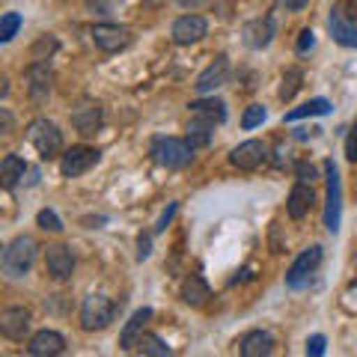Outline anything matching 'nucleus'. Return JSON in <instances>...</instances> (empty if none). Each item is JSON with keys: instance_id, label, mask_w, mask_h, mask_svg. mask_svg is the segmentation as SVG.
<instances>
[{"instance_id": "obj_1", "label": "nucleus", "mask_w": 357, "mask_h": 357, "mask_svg": "<svg viewBox=\"0 0 357 357\" xmlns=\"http://www.w3.org/2000/svg\"><path fill=\"white\" fill-rule=\"evenodd\" d=\"M36 241L30 236H15L13 241L3 248V256H0V268H3V277L6 280H18L24 277L30 268H33V259H36Z\"/></svg>"}, {"instance_id": "obj_2", "label": "nucleus", "mask_w": 357, "mask_h": 357, "mask_svg": "<svg viewBox=\"0 0 357 357\" xmlns=\"http://www.w3.org/2000/svg\"><path fill=\"white\" fill-rule=\"evenodd\" d=\"M194 146L188 140H178V137H155L152 140V161L164 167V170H182V167H188L194 161Z\"/></svg>"}, {"instance_id": "obj_3", "label": "nucleus", "mask_w": 357, "mask_h": 357, "mask_svg": "<svg viewBox=\"0 0 357 357\" xmlns=\"http://www.w3.org/2000/svg\"><path fill=\"white\" fill-rule=\"evenodd\" d=\"M24 137L42 158H57L63 152V131L51 119H33L24 128Z\"/></svg>"}, {"instance_id": "obj_4", "label": "nucleus", "mask_w": 357, "mask_h": 357, "mask_svg": "<svg viewBox=\"0 0 357 357\" xmlns=\"http://www.w3.org/2000/svg\"><path fill=\"white\" fill-rule=\"evenodd\" d=\"M114 316H116V307H114V301L110 298H105V295L84 298V304H81V328L86 333L105 331L110 321H114Z\"/></svg>"}, {"instance_id": "obj_5", "label": "nucleus", "mask_w": 357, "mask_h": 357, "mask_svg": "<svg viewBox=\"0 0 357 357\" xmlns=\"http://www.w3.org/2000/svg\"><path fill=\"white\" fill-rule=\"evenodd\" d=\"M325 170V182H328V203H325V229L337 236L340 232V218H342V182H340V170L333 161L321 164Z\"/></svg>"}, {"instance_id": "obj_6", "label": "nucleus", "mask_w": 357, "mask_h": 357, "mask_svg": "<svg viewBox=\"0 0 357 357\" xmlns=\"http://www.w3.org/2000/svg\"><path fill=\"white\" fill-rule=\"evenodd\" d=\"M24 84H27L30 102L36 105V107H42L51 98V89H54V72H51V66L45 63V60H33L27 66V72H24Z\"/></svg>"}, {"instance_id": "obj_7", "label": "nucleus", "mask_w": 357, "mask_h": 357, "mask_svg": "<svg viewBox=\"0 0 357 357\" xmlns=\"http://www.w3.org/2000/svg\"><path fill=\"white\" fill-rule=\"evenodd\" d=\"M321 259H325V253H321L319 244H312V248L301 250V256L292 262V268L286 271V286H289V289H304V286L310 283V277L319 271Z\"/></svg>"}, {"instance_id": "obj_8", "label": "nucleus", "mask_w": 357, "mask_h": 357, "mask_svg": "<svg viewBox=\"0 0 357 357\" xmlns=\"http://www.w3.org/2000/svg\"><path fill=\"white\" fill-rule=\"evenodd\" d=\"M328 27H331V36L337 45H342V48H357V15H351L349 9H345L342 0L331 9Z\"/></svg>"}, {"instance_id": "obj_9", "label": "nucleus", "mask_w": 357, "mask_h": 357, "mask_svg": "<svg viewBox=\"0 0 357 357\" xmlns=\"http://www.w3.org/2000/svg\"><path fill=\"white\" fill-rule=\"evenodd\" d=\"M98 158H102V152H98V149L72 146V149H66L60 155V173L66 178H77V176H84V173L93 170V167L98 164Z\"/></svg>"}, {"instance_id": "obj_10", "label": "nucleus", "mask_w": 357, "mask_h": 357, "mask_svg": "<svg viewBox=\"0 0 357 357\" xmlns=\"http://www.w3.org/2000/svg\"><path fill=\"white\" fill-rule=\"evenodd\" d=\"M102 122H105V110L98 102H93V98H84V102H77L72 107V128L81 134V137H93V134H98Z\"/></svg>"}, {"instance_id": "obj_11", "label": "nucleus", "mask_w": 357, "mask_h": 357, "mask_svg": "<svg viewBox=\"0 0 357 357\" xmlns=\"http://www.w3.org/2000/svg\"><path fill=\"white\" fill-rule=\"evenodd\" d=\"M229 69H232V66H229V57H227V54H218V57L211 60V63L206 66L203 72H199V77H197L194 89H197L199 96H208V93H215L218 86H223V84H227Z\"/></svg>"}, {"instance_id": "obj_12", "label": "nucleus", "mask_w": 357, "mask_h": 357, "mask_svg": "<svg viewBox=\"0 0 357 357\" xmlns=\"http://www.w3.org/2000/svg\"><path fill=\"white\" fill-rule=\"evenodd\" d=\"M89 33H93V42L105 54H116L122 48H128V42H131L128 27H122V24H93Z\"/></svg>"}, {"instance_id": "obj_13", "label": "nucleus", "mask_w": 357, "mask_h": 357, "mask_svg": "<svg viewBox=\"0 0 357 357\" xmlns=\"http://www.w3.org/2000/svg\"><path fill=\"white\" fill-rule=\"evenodd\" d=\"M265 158H268V146L262 140H244L229 152V164L238 167V170H256V167L265 164Z\"/></svg>"}, {"instance_id": "obj_14", "label": "nucleus", "mask_w": 357, "mask_h": 357, "mask_svg": "<svg viewBox=\"0 0 357 357\" xmlns=\"http://www.w3.org/2000/svg\"><path fill=\"white\" fill-rule=\"evenodd\" d=\"M206 33H208V21L203 15H182V18H176L170 27V36L176 45H194L203 39Z\"/></svg>"}, {"instance_id": "obj_15", "label": "nucleus", "mask_w": 357, "mask_h": 357, "mask_svg": "<svg viewBox=\"0 0 357 357\" xmlns=\"http://www.w3.org/2000/svg\"><path fill=\"white\" fill-rule=\"evenodd\" d=\"M45 271H48L54 280H69L75 274V256L66 244H51L45 250Z\"/></svg>"}, {"instance_id": "obj_16", "label": "nucleus", "mask_w": 357, "mask_h": 357, "mask_svg": "<svg viewBox=\"0 0 357 357\" xmlns=\"http://www.w3.org/2000/svg\"><path fill=\"white\" fill-rule=\"evenodd\" d=\"M0 333L6 340H24L30 333V312L24 307H6L0 312Z\"/></svg>"}, {"instance_id": "obj_17", "label": "nucleus", "mask_w": 357, "mask_h": 357, "mask_svg": "<svg viewBox=\"0 0 357 357\" xmlns=\"http://www.w3.org/2000/svg\"><path fill=\"white\" fill-rule=\"evenodd\" d=\"M27 351L33 357H54V354H63L66 351V337L60 331H39L33 333L30 342H27Z\"/></svg>"}, {"instance_id": "obj_18", "label": "nucleus", "mask_w": 357, "mask_h": 357, "mask_svg": "<svg viewBox=\"0 0 357 357\" xmlns=\"http://www.w3.org/2000/svg\"><path fill=\"white\" fill-rule=\"evenodd\" d=\"M241 36H244V45H248V48L262 51V48H268V45H271V39H274V21H271V18H253V21H248V24H244Z\"/></svg>"}, {"instance_id": "obj_19", "label": "nucleus", "mask_w": 357, "mask_h": 357, "mask_svg": "<svg viewBox=\"0 0 357 357\" xmlns=\"http://www.w3.org/2000/svg\"><path fill=\"white\" fill-rule=\"evenodd\" d=\"M312 203H316V194H312L310 182H301V178H298V185L292 188V194H289V203H286L289 218H292V220H304L310 215Z\"/></svg>"}, {"instance_id": "obj_20", "label": "nucleus", "mask_w": 357, "mask_h": 357, "mask_svg": "<svg viewBox=\"0 0 357 357\" xmlns=\"http://www.w3.org/2000/svg\"><path fill=\"white\" fill-rule=\"evenodd\" d=\"M149 319H152V310H149V307H140L137 312H134V316L126 321L122 333H119V349H126V351L137 349V340L143 337V328H146Z\"/></svg>"}, {"instance_id": "obj_21", "label": "nucleus", "mask_w": 357, "mask_h": 357, "mask_svg": "<svg viewBox=\"0 0 357 357\" xmlns=\"http://www.w3.org/2000/svg\"><path fill=\"white\" fill-rule=\"evenodd\" d=\"M238 351L244 357H265L274 351V337L268 331H248L238 342Z\"/></svg>"}, {"instance_id": "obj_22", "label": "nucleus", "mask_w": 357, "mask_h": 357, "mask_svg": "<svg viewBox=\"0 0 357 357\" xmlns=\"http://www.w3.org/2000/svg\"><path fill=\"white\" fill-rule=\"evenodd\" d=\"M208 298H211V289L203 274H188L182 280V301L188 307H203Z\"/></svg>"}, {"instance_id": "obj_23", "label": "nucleus", "mask_w": 357, "mask_h": 357, "mask_svg": "<svg viewBox=\"0 0 357 357\" xmlns=\"http://www.w3.org/2000/svg\"><path fill=\"white\" fill-rule=\"evenodd\" d=\"M188 110H191V116H203V119H211V122H227V102L223 98H199V102H191L188 105Z\"/></svg>"}, {"instance_id": "obj_24", "label": "nucleus", "mask_w": 357, "mask_h": 357, "mask_svg": "<svg viewBox=\"0 0 357 357\" xmlns=\"http://www.w3.org/2000/svg\"><path fill=\"white\" fill-rule=\"evenodd\" d=\"M215 126L218 122L211 119H203V116H191V122H188V143H191L194 149H206L211 137H215Z\"/></svg>"}, {"instance_id": "obj_25", "label": "nucleus", "mask_w": 357, "mask_h": 357, "mask_svg": "<svg viewBox=\"0 0 357 357\" xmlns=\"http://www.w3.org/2000/svg\"><path fill=\"white\" fill-rule=\"evenodd\" d=\"M24 173H27V164L18 155H6L0 161V185H3V191H13L18 182H24Z\"/></svg>"}, {"instance_id": "obj_26", "label": "nucleus", "mask_w": 357, "mask_h": 357, "mask_svg": "<svg viewBox=\"0 0 357 357\" xmlns=\"http://www.w3.org/2000/svg\"><path fill=\"white\" fill-rule=\"evenodd\" d=\"M325 114H331V102H328V98H312V102L289 110L286 122H298V119H307V116H325Z\"/></svg>"}, {"instance_id": "obj_27", "label": "nucleus", "mask_w": 357, "mask_h": 357, "mask_svg": "<svg viewBox=\"0 0 357 357\" xmlns=\"http://www.w3.org/2000/svg\"><path fill=\"white\" fill-rule=\"evenodd\" d=\"M137 351L146 354V357H167V354H173V349L158 337V333H146V331H143V337L137 340Z\"/></svg>"}, {"instance_id": "obj_28", "label": "nucleus", "mask_w": 357, "mask_h": 357, "mask_svg": "<svg viewBox=\"0 0 357 357\" xmlns=\"http://www.w3.org/2000/svg\"><path fill=\"white\" fill-rule=\"evenodd\" d=\"M301 81H304L301 69H289V72L283 75V81H280V98H283V102H292L295 93L301 89Z\"/></svg>"}, {"instance_id": "obj_29", "label": "nucleus", "mask_w": 357, "mask_h": 357, "mask_svg": "<svg viewBox=\"0 0 357 357\" xmlns=\"http://www.w3.org/2000/svg\"><path fill=\"white\" fill-rule=\"evenodd\" d=\"M60 45H57V39L51 36V33H45V36H39L36 42H33V48H30V57L33 60H48L54 51H57Z\"/></svg>"}, {"instance_id": "obj_30", "label": "nucleus", "mask_w": 357, "mask_h": 357, "mask_svg": "<svg viewBox=\"0 0 357 357\" xmlns=\"http://www.w3.org/2000/svg\"><path fill=\"white\" fill-rule=\"evenodd\" d=\"M21 27V15L18 13H6L3 18H0V42H13L15 39V33Z\"/></svg>"}, {"instance_id": "obj_31", "label": "nucleus", "mask_w": 357, "mask_h": 357, "mask_svg": "<svg viewBox=\"0 0 357 357\" xmlns=\"http://www.w3.org/2000/svg\"><path fill=\"white\" fill-rule=\"evenodd\" d=\"M265 116H268V110H265L262 105H250L248 110H244V116H241V128L250 131V128H256V126H262Z\"/></svg>"}, {"instance_id": "obj_32", "label": "nucleus", "mask_w": 357, "mask_h": 357, "mask_svg": "<svg viewBox=\"0 0 357 357\" xmlns=\"http://www.w3.org/2000/svg\"><path fill=\"white\" fill-rule=\"evenodd\" d=\"M36 223H39V229H45V232H63V220L57 218V211L54 208H42L36 215Z\"/></svg>"}, {"instance_id": "obj_33", "label": "nucleus", "mask_w": 357, "mask_h": 357, "mask_svg": "<svg viewBox=\"0 0 357 357\" xmlns=\"http://www.w3.org/2000/svg\"><path fill=\"white\" fill-rule=\"evenodd\" d=\"M116 3L119 0H86V9L96 15H110L116 9Z\"/></svg>"}, {"instance_id": "obj_34", "label": "nucleus", "mask_w": 357, "mask_h": 357, "mask_svg": "<svg viewBox=\"0 0 357 357\" xmlns=\"http://www.w3.org/2000/svg\"><path fill=\"white\" fill-rule=\"evenodd\" d=\"M176 211H178V203H170V206H167L164 211H161V218H158V223H155V236H158V232H164L167 227H170V220L176 218Z\"/></svg>"}, {"instance_id": "obj_35", "label": "nucleus", "mask_w": 357, "mask_h": 357, "mask_svg": "<svg viewBox=\"0 0 357 357\" xmlns=\"http://www.w3.org/2000/svg\"><path fill=\"white\" fill-rule=\"evenodd\" d=\"M312 45H316V33H312L310 27L301 30V33H298V42H295V51H298V54H307Z\"/></svg>"}, {"instance_id": "obj_36", "label": "nucleus", "mask_w": 357, "mask_h": 357, "mask_svg": "<svg viewBox=\"0 0 357 357\" xmlns=\"http://www.w3.org/2000/svg\"><path fill=\"white\" fill-rule=\"evenodd\" d=\"M149 256H152V236L149 232H140L137 236V262L149 259Z\"/></svg>"}, {"instance_id": "obj_37", "label": "nucleus", "mask_w": 357, "mask_h": 357, "mask_svg": "<svg viewBox=\"0 0 357 357\" xmlns=\"http://www.w3.org/2000/svg\"><path fill=\"white\" fill-rule=\"evenodd\" d=\"M325 337H321V333H312V337L307 340V354L310 357H321V354H325Z\"/></svg>"}, {"instance_id": "obj_38", "label": "nucleus", "mask_w": 357, "mask_h": 357, "mask_svg": "<svg viewBox=\"0 0 357 357\" xmlns=\"http://www.w3.org/2000/svg\"><path fill=\"white\" fill-rule=\"evenodd\" d=\"M345 158H349L351 164L357 161V126H351L349 137H345Z\"/></svg>"}, {"instance_id": "obj_39", "label": "nucleus", "mask_w": 357, "mask_h": 357, "mask_svg": "<svg viewBox=\"0 0 357 357\" xmlns=\"http://www.w3.org/2000/svg\"><path fill=\"white\" fill-rule=\"evenodd\" d=\"M298 178H301V182H312V178H316V167L307 164V161H301L298 164Z\"/></svg>"}, {"instance_id": "obj_40", "label": "nucleus", "mask_w": 357, "mask_h": 357, "mask_svg": "<svg viewBox=\"0 0 357 357\" xmlns=\"http://www.w3.org/2000/svg\"><path fill=\"white\" fill-rule=\"evenodd\" d=\"M0 126H3V134L13 131V116H9V110H0Z\"/></svg>"}, {"instance_id": "obj_41", "label": "nucleus", "mask_w": 357, "mask_h": 357, "mask_svg": "<svg viewBox=\"0 0 357 357\" xmlns=\"http://www.w3.org/2000/svg\"><path fill=\"white\" fill-rule=\"evenodd\" d=\"M307 3H310V0H286V9H289V13H301Z\"/></svg>"}, {"instance_id": "obj_42", "label": "nucleus", "mask_w": 357, "mask_h": 357, "mask_svg": "<svg viewBox=\"0 0 357 357\" xmlns=\"http://www.w3.org/2000/svg\"><path fill=\"white\" fill-rule=\"evenodd\" d=\"M178 6H185V9H197V6H203L206 0H176Z\"/></svg>"}]
</instances>
